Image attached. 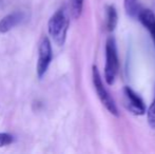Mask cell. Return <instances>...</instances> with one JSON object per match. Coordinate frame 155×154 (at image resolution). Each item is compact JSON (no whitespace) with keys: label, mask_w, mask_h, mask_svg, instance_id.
Masks as SVG:
<instances>
[{"label":"cell","mask_w":155,"mask_h":154,"mask_svg":"<svg viewBox=\"0 0 155 154\" xmlns=\"http://www.w3.org/2000/svg\"><path fill=\"white\" fill-rule=\"evenodd\" d=\"M14 142V136L10 133H0V147L8 146Z\"/></svg>","instance_id":"12"},{"label":"cell","mask_w":155,"mask_h":154,"mask_svg":"<svg viewBox=\"0 0 155 154\" xmlns=\"http://www.w3.org/2000/svg\"><path fill=\"white\" fill-rule=\"evenodd\" d=\"M39 55L37 61V75L39 78H42L47 73L51 61L53 59V49L50 39L47 36H43L39 42Z\"/></svg>","instance_id":"4"},{"label":"cell","mask_w":155,"mask_h":154,"mask_svg":"<svg viewBox=\"0 0 155 154\" xmlns=\"http://www.w3.org/2000/svg\"><path fill=\"white\" fill-rule=\"evenodd\" d=\"M138 20L149 31L155 47V14L153 11H151L150 8H143L139 13Z\"/></svg>","instance_id":"7"},{"label":"cell","mask_w":155,"mask_h":154,"mask_svg":"<svg viewBox=\"0 0 155 154\" xmlns=\"http://www.w3.org/2000/svg\"><path fill=\"white\" fill-rule=\"evenodd\" d=\"M23 20V14L21 12H14L4 16L0 20V33L4 34L10 32Z\"/></svg>","instance_id":"6"},{"label":"cell","mask_w":155,"mask_h":154,"mask_svg":"<svg viewBox=\"0 0 155 154\" xmlns=\"http://www.w3.org/2000/svg\"><path fill=\"white\" fill-rule=\"evenodd\" d=\"M69 25V17L63 8L56 11L53 16L49 19V22H48L49 34L58 45H62L65 42Z\"/></svg>","instance_id":"1"},{"label":"cell","mask_w":155,"mask_h":154,"mask_svg":"<svg viewBox=\"0 0 155 154\" xmlns=\"http://www.w3.org/2000/svg\"><path fill=\"white\" fill-rule=\"evenodd\" d=\"M92 78H93L94 88H95L97 96H98V98L100 99L101 103L106 107V109L108 110L112 115H114L115 117H118L119 112H118V109H117L116 103H115L114 99H113L112 96L110 95V93L108 92V90L104 88L101 76H100V73L96 66L92 67Z\"/></svg>","instance_id":"3"},{"label":"cell","mask_w":155,"mask_h":154,"mask_svg":"<svg viewBox=\"0 0 155 154\" xmlns=\"http://www.w3.org/2000/svg\"><path fill=\"white\" fill-rule=\"evenodd\" d=\"M147 117H148V123L152 129L155 130V93H154V98L152 101L151 106L149 107L147 111Z\"/></svg>","instance_id":"11"},{"label":"cell","mask_w":155,"mask_h":154,"mask_svg":"<svg viewBox=\"0 0 155 154\" xmlns=\"http://www.w3.org/2000/svg\"><path fill=\"white\" fill-rule=\"evenodd\" d=\"M119 69L118 53H117L116 40L110 36L106 41V66H104V79L109 86L115 82Z\"/></svg>","instance_id":"2"},{"label":"cell","mask_w":155,"mask_h":154,"mask_svg":"<svg viewBox=\"0 0 155 154\" xmlns=\"http://www.w3.org/2000/svg\"><path fill=\"white\" fill-rule=\"evenodd\" d=\"M124 5L127 15H129L131 18H138L139 13L143 10L139 0H124Z\"/></svg>","instance_id":"9"},{"label":"cell","mask_w":155,"mask_h":154,"mask_svg":"<svg viewBox=\"0 0 155 154\" xmlns=\"http://www.w3.org/2000/svg\"><path fill=\"white\" fill-rule=\"evenodd\" d=\"M107 30L109 32H113L115 30L118 22V15H117V11L114 5L110 4L107 5Z\"/></svg>","instance_id":"8"},{"label":"cell","mask_w":155,"mask_h":154,"mask_svg":"<svg viewBox=\"0 0 155 154\" xmlns=\"http://www.w3.org/2000/svg\"><path fill=\"white\" fill-rule=\"evenodd\" d=\"M72 2V15L75 19L79 18L82 13L84 0H71Z\"/></svg>","instance_id":"10"},{"label":"cell","mask_w":155,"mask_h":154,"mask_svg":"<svg viewBox=\"0 0 155 154\" xmlns=\"http://www.w3.org/2000/svg\"><path fill=\"white\" fill-rule=\"evenodd\" d=\"M124 94L128 103V109L135 115H143L146 113V106L141 97L130 87H124Z\"/></svg>","instance_id":"5"}]
</instances>
